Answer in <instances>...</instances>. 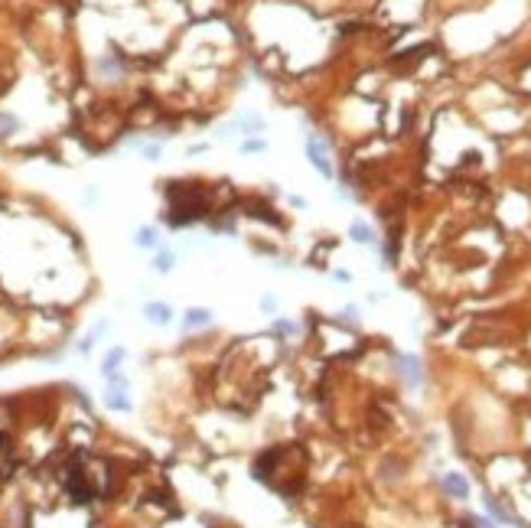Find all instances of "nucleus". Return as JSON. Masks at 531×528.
I'll use <instances>...</instances> for the list:
<instances>
[{
    "label": "nucleus",
    "instance_id": "obj_1",
    "mask_svg": "<svg viewBox=\"0 0 531 528\" xmlns=\"http://www.w3.org/2000/svg\"><path fill=\"white\" fill-rule=\"evenodd\" d=\"M202 219V192L199 186H189V183H169V212H167V222L169 225H189Z\"/></svg>",
    "mask_w": 531,
    "mask_h": 528
},
{
    "label": "nucleus",
    "instance_id": "obj_2",
    "mask_svg": "<svg viewBox=\"0 0 531 528\" xmlns=\"http://www.w3.org/2000/svg\"><path fill=\"white\" fill-rule=\"evenodd\" d=\"M307 157H310V163L316 167V173L330 180V176H332V163L326 160V150H323V144H320V138H307Z\"/></svg>",
    "mask_w": 531,
    "mask_h": 528
},
{
    "label": "nucleus",
    "instance_id": "obj_3",
    "mask_svg": "<svg viewBox=\"0 0 531 528\" xmlns=\"http://www.w3.org/2000/svg\"><path fill=\"white\" fill-rule=\"evenodd\" d=\"M443 490H447L450 496H456V499H466V496H470V482L463 480L460 473H447V476H443Z\"/></svg>",
    "mask_w": 531,
    "mask_h": 528
},
{
    "label": "nucleus",
    "instance_id": "obj_4",
    "mask_svg": "<svg viewBox=\"0 0 531 528\" xmlns=\"http://www.w3.org/2000/svg\"><path fill=\"white\" fill-rule=\"evenodd\" d=\"M398 366H401V376L408 378V385H421V362L414 356H401Z\"/></svg>",
    "mask_w": 531,
    "mask_h": 528
},
{
    "label": "nucleus",
    "instance_id": "obj_5",
    "mask_svg": "<svg viewBox=\"0 0 531 528\" xmlns=\"http://www.w3.org/2000/svg\"><path fill=\"white\" fill-rule=\"evenodd\" d=\"M209 323H212V314H209L206 306H189V310H186V320H183V326H186V329L209 326Z\"/></svg>",
    "mask_w": 531,
    "mask_h": 528
},
{
    "label": "nucleus",
    "instance_id": "obj_6",
    "mask_svg": "<svg viewBox=\"0 0 531 528\" xmlns=\"http://www.w3.org/2000/svg\"><path fill=\"white\" fill-rule=\"evenodd\" d=\"M144 316L154 323V326H167L173 314H169V306H167V304H147V306H144Z\"/></svg>",
    "mask_w": 531,
    "mask_h": 528
},
{
    "label": "nucleus",
    "instance_id": "obj_7",
    "mask_svg": "<svg viewBox=\"0 0 531 528\" xmlns=\"http://www.w3.org/2000/svg\"><path fill=\"white\" fill-rule=\"evenodd\" d=\"M349 235H352L359 245H372V242H375V232H372L365 222H352L349 225Z\"/></svg>",
    "mask_w": 531,
    "mask_h": 528
},
{
    "label": "nucleus",
    "instance_id": "obj_8",
    "mask_svg": "<svg viewBox=\"0 0 531 528\" xmlns=\"http://www.w3.org/2000/svg\"><path fill=\"white\" fill-rule=\"evenodd\" d=\"M134 242H137V248H150V252L160 245V238H157V229H137Z\"/></svg>",
    "mask_w": 531,
    "mask_h": 528
},
{
    "label": "nucleus",
    "instance_id": "obj_9",
    "mask_svg": "<svg viewBox=\"0 0 531 528\" xmlns=\"http://www.w3.org/2000/svg\"><path fill=\"white\" fill-rule=\"evenodd\" d=\"M173 264H177V254H173V252H160V254H157V261H154V268L160 271V274L173 271Z\"/></svg>",
    "mask_w": 531,
    "mask_h": 528
},
{
    "label": "nucleus",
    "instance_id": "obj_10",
    "mask_svg": "<svg viewBox=\"0 0 531 528\" xmlns=\"http://www.w3.org/2000/svg\"><path fill=\"white\" fill-rule=\"evenodd\" d=\"M117 362H124V349H111L108 352V359H105V376H115Z\"/></svg>",
    "mask_w": 531,
    "mask_h": 528
},
{
    "label": "nucleus",
    "instance_id": "obj_11",
    "mask_svg": "<svg viewBox=\"0 0 531 528\" xmlns=\"http://www.w3.org/2000/svg\"><path fill=\"white\" fill-rule=\"evenodd\" d=\"M264 147H268L264 140H245V144H241V150H245V153H261Z\"/></svg>",
    "mask_w": 531,
    "mask_h": 528
},
{
    "label": "nucleus",
    "instance_id": "obj_12",
    "mask_svg": "<svg viewBox=\"0 0 531 528\" xmlns=\"http://www.w3.org/2000/svg\"><path fill=\"white\" fill-rule=\"evenodd\" d=\"M485 509H489V512H493V515H495V519H502V522H505V519H508V515H505V512H502L499 505H495V499H485Z\"/></svg>",
    "mask_w": 531,
    "mask_h": 528
}]
</instances>
